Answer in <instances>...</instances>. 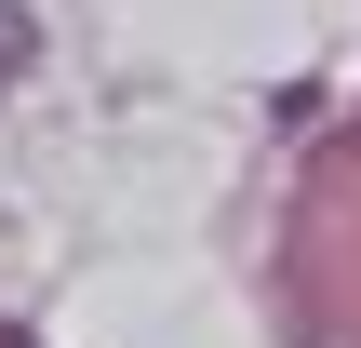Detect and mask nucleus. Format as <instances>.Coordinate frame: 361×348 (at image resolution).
Segmentation results:
<instances>
[{
  "instance_id": "nucleus-1",
  "label": "nucleus",
  "mask_w": 361,
  "mask_h": 348,
  "mask_svg": "<svg viewBox=\"0 0 361 348\" xmlns=\"http://www.w3.org/2000/svg\"><path fill=\"white\" fill-rule=\"evenodd\" d=\"M0 54H13V27H0Z\"/></svg>"
}]
</instances>
